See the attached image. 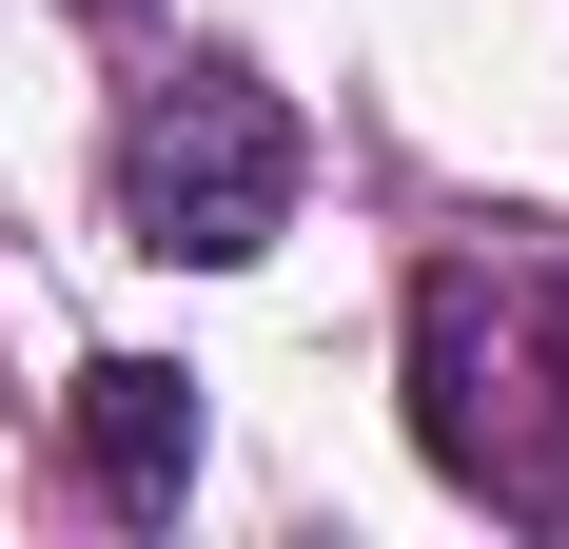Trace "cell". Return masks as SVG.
I'll list each match as a JSON object with an SVG mask.
<instances>
[{
    "instance_id": "6da1fadb",
    "label": "cell",
    "mask_w": 569,
    "mask_h": 549,
    "mask_svg": "<svg viewBox=\"0 0 569 549\" xmlns=\"http://www.w3.org/2000/svg\"><path fill=\"white\" fill-rule=\"evenodd\" d=\"M412 451L471 510L569 530V256H432L412 274Z\"/></svg>"
},
{
    "instance_id": "7a4b0ae2",
    "label": "cell",
    "mask_w": 569,
    "mask_h": 549,
    "mask_svg": "<svg viewBox=\"0 0 569 549\" xmlns=\"http://www.w3.org/2000/svg\"><path fill=\"white\" fill-rule=\"evenodd\" d=\"M295 177H315V138H295L276 79H236V59H158L138 99H118V236L158 274H236L295 236Z\"/></svg>"
},
{
    "instance_id": "3957f363",
    "label": "cell",
    "mask_w": 569,
    "mask_h": 549,
    "mask_svg": "<svg viewBox=\"0 0 569 549\" xmlns=\"http://www.w3.org/2000/svg\"><path fill=\"white\" fill-rule=\"evenodd\" d=\"M79 471H99V510H177L197 491V373L177 353H99L79 373Z\"/></svg>"
}]
</instances>
